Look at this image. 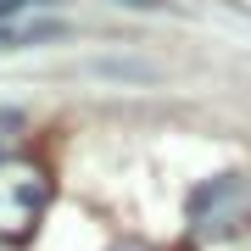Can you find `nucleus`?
I'll use <instances>...</instances> for the list:
<instances>
[{"label":"nucleus","instance_id":"nucleus-1","mask_svg":"<svg viewBox=\"0 0 251 251\" xmlns=\"http://www.w3.org/2000/svg\"><path fill=\"white\" fill-rule=\"evenodd\" d=\"M50 201V179L45 168H34L28 156H0V234L23 240L28 224H39Z\"/></svg>","mask_w":251,"mask_h":251},{"label":"nucleus","instance_id":"nucleus-2","mask_svg":"<svg viewBox=\"0 0 251 251\" xmlns=\"http://www.w3.org/2000/svg\"><path fill=\"white\" fill-rule=\"evenodd\" d=\"M28 0H0V17H11V11H23Z\"/></svg>","mask_w":251,"mask_h":251},{"label":"nucleus","instance_id":"nucleus-3","mask_svg":"<svg viewBox=\"0 0 251 251\" xmlns=\"http://www.w3.org/2000/svg\"><path fill=\"white\" fill-rule=\"evenodd\" d=\"M117 6H134V11H151V6H162V0H117Z\"/></svg>","mask_w":251,"mask_h":251},{"label":"nucleus","instance_id":"nucleus-4","mask_svg":"<svg viewBox=\"0 0 251 251\" xmlns=\"http://www.w3.org/2000/svg\"><path fill=\"white\" fill-rule=\"evenodd\" d=\"M112 251H140V246H112Z\"/></svg>","mask_w":251,"mask_h":251},{"label":"nucleus","instance_id":"nucleus-5","mask_svg":"<svg viewBox=\"0 0 251 251\" xmlns=\"http://www.w3.org/2000/svg\"><path fill=\"white\" fill-rule=\"evenodd\" d=\"M0 45H6V39H0Z\"/></svg>","mask_w":251,"mask_h":251}]
</instances>
